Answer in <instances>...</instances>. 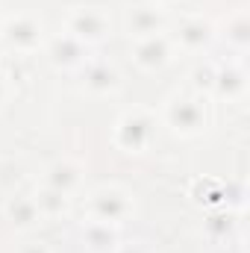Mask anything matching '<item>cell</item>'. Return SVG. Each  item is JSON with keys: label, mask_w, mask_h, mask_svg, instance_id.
Masks as SVG:
<instances>
[{"label": "cell", "mask_w": 250, "mask_h": 253, "mask_svg": "<svg viewBox=\"0 0 250 253\" xmlns=\"http://www.w3.org/2000/svg\"><path fill=\"white\" fill-rule=\"evenodd\" d=\"M115 141L124 150H141V147H147V141H150V118L141 115V112L124 115L118 121V129H115Z\"/></svg>", "instance_id": "6da1fadb"}, {"label": "cell", "mask_w": 250, "mask_h": 253, "mask_svg": "<svg viewBox=\"0 0 250 253\" xmlns=\"http://www.w3.org/2000/svg\"><path fill=\"white\" fill-rule=\"evenodd\" d=\"M91 212L97 215V221H103V224H109V221H121L129 215V200H126L124 191H97L94 197H91Z\"/></svg>", "instance_id": "7a4b0ae2"}, {"label": "cell", "mask_w": 250, "mask_h": 253, "mask_svg": "<svg viewBox=\"0 0 250 253\" xmlns=\"http://www.w3.org/2000/svg\"><path fill=\"white\" fill-rule=\"evenodd\" d=\"M168 121L177 132H197L203 126V106L197 100H188V97H180L168 106Z\"/></svg>", "instance_id": "3957f363"}, {"label": "cell", "mask_w": 250, "mask_h": 253, "mask_svg": "<svg viewBox=\"0 0 250 253\" xmlns=\"http://www.w3.org/2000/svg\"><path fill=\"white\" fill-rule=\"evenodd\" d=\"M103 30H106V18L94 9H80V12L71 15V33H74L77 42H83V39L94 42V39L103 36Z\"/></svg>", "instance_id": "277c9868"}, {"label": "cell", "mask_w": 250, "mask_h": 253, "mask_svg": "<svg viewBox=\"0 0 250 253\" xmlns=\"http://www.w3.org/2000/svg\"><path fill=\"white\" fill-rule=\"evenodd\" d=\"M135 62L141 65V68H159V65H165L168 62V44H165V39L147 36L135 47Z\"/></svg>", "instance_id": "5b68a950"}, {"label": "cell", "mask_w": 250, "mask_h": 253, "mask_svg": "<svg viewBox=\"0 0 250 253\" xmlns=\"http://www.w3.org/2000/svg\"><path fill=\"white\" fill-rule=\"evenodd\" d=\"M6 39H9L15 47L30 50V47L39 44V27H36L33 21H27V18H18V21H12V24L6 27Z\"/></svg>", "instance_id": "8992f818"}, {"label": "cell", "mask_w": 250, "mask_h": 253, "mask_svg": "<svg viewBox=\"0 0 250 253\" xmlns=\"http://www.w3.org/2000/svg\"><path fill=\"white\" fill-rule=\"evenodd\" d=\"M6 215H9V218H12V224H18V227H30V224H36V221H39L36 200H30V197H15V200H9Z\"/></svg>", "instance_id": "52a82bcc"}, {"label": "cell", "mask_w": 250, "mask_h": 253, "mask_svg": "<svg viewBox=\"0 0 250 253\" xmlns=\"http://www.w3.org/2000/svg\"><path fill=\"white\" fill-rule=\"evenodd\" d=\"M77 183H80V171H77L71 162H59V165H53L50 174H47V189L65 191V194L74 189Z\"/></svg>", "instance_id": "ba28073f"}, {"label": "cell", "mask_w": 250, "mask_h": 253, "mask_svg": "<svg viewBox=\"0 0 250 253\" xmlns=\"http://www.w3.org/2000/svg\"><path fill=\"white\" fill-rule=\"evenodd\" d=\"M85 242H88V248H91L94 253H106V251H112V248H115L118 236H115V230H109V224L97 221L94 227H88Z\"/></svg>", "instance_id": "9c48e42d"}, {"label": "cell", "mask_w": 250, "mask_h": 253, "mask_svg": "<svg viewBox=\"0 0 250 253\" xmlns=\"http://www.w3.org/2000/svg\"><path fill=\"white\" fill-rule=\"evenodd\" d=\"M50 56H53L56 62H62V65H77L80 56H83V44H80L74 36L56 39V42L50 44Z\"/></svg>", "instance_id": "30bf717a"}, {"label": "cell", "mask_w": 250, "mask_h": 253, "mask_svg": "<svg viewBox=\"0 0 250 253\" xmlns=\"http://www.w3.org/2000/svg\"><path fill=\"white\" fill-rule=\"evenodd\" d=\"M36 209H39V215L56 218V215H62L65 209H68V194H65V191H56V189L42 191L39 200H36Z\"/></svg>", "instance_id": "8fae6325"}, {"label": "cell", "mask_w": 250, "mask_h": 253, "mask_svg": "<svg viewBox=\"0 0 250 253\" xmlns=\"http://www.w3.org/2000/svg\"><path fill=\"white\" fill-rule=\"evenodd\" d=\"M85 83H88L91 91H112V88L118 85V74H115L109 65H94V68H88Z\"/></svg>", "instance_id": "7c38bea8"}, {"label": "cell", "mask_w": 250, "mask_h": 253, "mask_svg": "<svg viewBox=\"0 0 250 253\" xmlns=\"http://www.w3.org/2000/svg\"><path fill=\"white\" fill-rule=\"evenodd\" d=\"M156 27H159V15L153 9H138V12L129 15V30L138 33V36H153Z\"/></svg>", "instance_id": "4fadbf2b"}, {"label": "cell", "mask_w": 250, "mask_h": 253, "mask_svg": "<svg viewBox=\"0 0 250 253\" xmlns=\"http://www.w3.org/2000/svg\"><path fill=\"white\" fill-rule=\"evenodd\" d=\"M206 39H209V27L203 21H188V24H183V30H180V42L186 47H200Z\"/></svg>", "instance_id": "5bb4252c"}, {"label": "cell", "mask_w": 250, "mask_h": 253, "mask_svg": "<svg viewBox=\"0 0 250 253\" xmlns=\"http://www.w3.org/2000/svg\"><path fill=\"white\" fill-rule=\"evenodd\" d=\"M218 88L227 94V91H236V88H242V77L236 74V71H224V74H218Z\"/></svg>", "instance_id": "9a60e30c"}, {"label": "cell", "mask_w": 250, "mask_h": 253, "mask_svg": "<svg viewBox=\"0 0 250 253\" xmlns=\"http://www.w3.org/2000/svg\"><path fill=\"white\" fill-rule=\"evenodd\" d=\"M21 253H47L42 245H27V248H21Z\"/></svg>", "instance_id": "2e32d148"}, {"label": "cell", "mask_w": 250, "mask_h": 253, "mask_svg": "<svg viewBox=\"0 0 250 253\" xmlns=\"http://www.w3.org/2000/svg\"><path fill=\"white\" fill-rule=\"evenodd\" d=\"M0 100H3V80H0Z\"/></svg>", "instance_id": "e0dca14e"}]
</instances>
